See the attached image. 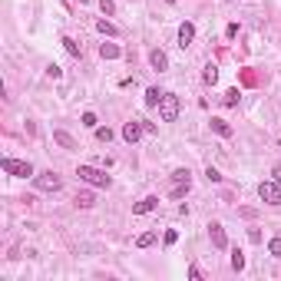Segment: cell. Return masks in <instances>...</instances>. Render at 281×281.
Segmentation results:
<instances>
[{"instance_id":"11","label":"cell","mask_w":281,"mask_h":281,"mask_svg":"<svg viewBox=\"0 0 281 281\" xmlns=\"http://www.w3.org/2000/svg\"><path fill=\"white\" fill-rule=\"evenodd\" d=\"M149 63H152V70L166 73V70H169V56H166V50H149Z\"/></svg>"},{"instance_id":"32","label":"cell","mask_w":281,"mask_h":281,"mask_svg":"<svg viewBox=\"0 0 281 281\" xmlns=\"http://www.w3.org/2000/svg\"><path fill=\"white\" fill-rule=\"evenodd\" d=\"M79 3H83V0H79Z\"/></svg>"},{"instance_id":"21","label":"cell","mask_w":281,"mask_h":281,"mask_svg":"<svg viewBox=\"0 0 281 281\" xmlns=\"http://www.w3.org/2000/svg\"><path fill=\"white\" fill-rule=\"evenodd\" d=\"M232 268H235V271H242V268H245V251H242V248H232Z\"/></svg>"},{"instance_id":"1","label":"cell","mask_w":281,"mask_h":281,"mask_svg":"<svg viewBox=\"0 0 281 281\" xmlns=\"http://www.w3.org/2000/svg\"><path fill=\"white\" fill-rule=\"evenodd\" d=\"M76 175H79V182H86V186H93V188H109L112 186L109 175H106L103 169H93V166H79Z\"/></svg>"},{"instance_id":"25","label":"cell","mask_w":281,"mask_h":281,"mask_svg":"<svg viewBox=\"0 0 281 281\" xmlns=\"http://www.w3.org/2000/svg\"><path fill=\"white\" fill-rule=\"evenodd\" d=\"M99 10H103V17H112L116 14V3L112 0H99Z\"/></svg>"},{"instance_id":"29","label":"cell","mask_w":281,"mask_h":281,"mask_svg":"<svg viewBox=\"0 0 281 281\" xmlns=\"http://www.w3.org/2000/svg\"><path fill=\"white\" fill-rule=\"evenodd\" d=\"M47 73L53 76V79H60V76H63V70H60V66H56V63H50V66H47Z\"/></svg>"},{"instance_id":"8","label":"cell","mask_w":281,"mask_h":281,"mask_svg":"<svg viewBox=\"0 0 281 281\" xmlns=\"http://www.w3.org/2000/svg\"><path fill=\"white\" fill-rule=\"evenodd\" d=\"M208 238H212V245H215V248H228V238H225V228H222V222H212L208 225Z\"/></svg>"},{"instance_id":"30","label":"cell","mask_w":281,"mask_h":281,"mask_svg":"<svg viewBox=\"0 0 281 281\" xmlns=\"http://www.w3.org/2000/svg\"><path fill=\"white\" fill-rule=\"evenodd\" d=\"M271 179H275V182L281 186V166H275V169H271Z\"/></svg>"},{"instance_id":"9","label":"cell","mask_w":281,"mask_h":281,"mask_svg":"<svg viewBox=\"0 0 281 281\" xmlns=\"http://www.w3.org/2000/svg\"><path fill=\"white\" fill-rule=\"evenodd\" d=\"M53 142H56V146H63V149H70V152L79 149V142H76V139H73L66 129H53Z\"/></svg>"},{"instance_id":"31","label":"cell","mask_w":281,"mask_h":281,"mask_svg":"<svg viewBox=\"0 0 281 281\" xmlns=\"http://www.w3.org/2000/svg\"><path fill=\"white\" fill-rule=\"evenodd\" d=\"M166 3H175V0H166Z\"/></svg>"},{"instance_id":"28","label":"cell","mask_w":281,"mask_h":281,"mask_svg":"<svg viewBox=\"0 0 281 281\" xmlns=\"http://www.w3.org/2000/svg\"><path fill=\"white\" fill-rule=\"evenodd\" d=\"M248 242L258 245V242H262V232H258V228H248Z\"/></svg>"},{"instance_id":"26","label":"cell","mask_w":281,"mask_h":281,"mask_svg":"<svg viewBox=\"0 0 281 281\" xmlns=\"http://www.w3.org/2000/svg\"><path fill=\"white\" fill-rule=\"evenodd\" d=\"M268 255L281 258V238H271V242H268Z\"/></svg>"},{"instance_id":"18","label":"cell","mask_w":281,"mask_h":281,"mask_svg":"<svg viewBox=\"0 0 281 281\" xmlns=\"http://www.w3.org/2000/svg\"><path fill=\"white\" fill-rule=\"evenodd\" d=\"M162 90H159V86H149V90H146V106H159V99H162Z\"/></svg>"},{"instance_id":"2","label":"cell","mask_w":281,"mask_h":281,"mask_svg":"<svg viewBox=\"0 0 281 281\" xmlns=\"http://www.w3.org/2000/svg\"><path fill=\"white\" fill-rule=\"evenodd\" d=\"M156 109H159V119H162V123H175V119H179V109H182V103H179V96H175V93H166L162 99H159V106H156Z\"/></svg>"},{"instance_id":"13","label":"cell","mask_w":281,"mask_h":281,"mask_svg":"<svg viewBox=\"0 0 281 281\" xmlns=\"http://www.w3.org/2000/svg\"><path fill=\"white\" fill-rule=\"evenodd\" d=\"M60 43H63V50H66V53H70V56H76V60L83 56V47H79V43H76L73 37H63V40H60Z\"/></svg>"},{"instance_id":"16","label":"cell","mask_w":281,"mask_h":281,"mask_svg":"<svg viewBox=\"0 0 281 281\" xmlns=\"http://www.w3.org/2000/svg\"><path fill=\"white\" fill-rule=\"evenodd\" d=\"M172 186H192V172L188 169H175L172 172Z\"/></svg>"},{"instance_id":"7","label":"cell","mask_w":281,"mask_h":281,"mask_svg":"<svg viewBox=\"0 0 281 281\" xmlns=\"http://www.w3.org/2000/svg\"><path fill=\"white\" fill-rule=\"evenodd\" d=\"M192 40H195V23L192 20H182L179 23V47L186 50V47H192Z\"/></svg>"},{"instance_id":"19","label":"cell","mask_w":281,"mask_h":281,"mask_svg":"<svg viewBox=\"0 0 281 281\" xmlns=\"http://www.w3.org/2000/svg\"><path fill=\"white\" fill-rule=\"evenodd\" d=\"M202 79H205L208 86H215V83H219V66H215V63H208L205 73H202Z\"/></svg>"},{"instance_id":"3","label":"cell","mask_w":281,"mask_h":281,"mask_svg":"<svg viewBox=\"0 0 281 281\" xmlns=\"http://www.w3.org/2000/svg\"><path fill=\"white\" fill-rule=\"evenodd\" d=\"M0 169L7 172V175H17V179H33L37 172H33V166L30 162H23V159H0Z\"/></svg>"},{"instance_id":"12","label":"cell","mask_w":281,"mask_h":281,"mask_svg":"<svg viewBox=\"0 0 281 281\" xmlns=\"http://www.w3.org/2000/svg\"><path fill=\"white\" fill-rule=\"evenodd\" d=\"M208 126H212V132H219L222 139H228V136H232V126H228L225 119H219V116H212V123H208Z\"/></svg>"},{"instance_id":"22","label":"cell","mask_w":281,"mask_h":281,"mask_svg":"<svg viewBox=\"0 0 281 281\" xmlns=\"http://www.w3.org/2000/svg\"><path fill=\"white\" fill-rule=\"evenodd\" d=\"M238 99H242V93H238V86H232V90L225 93V106H238Z\"/></svg>"},{"instance_id":"4","label":"cell","mask_w":281,"mask_h":281,"mask_svg":"<svg viewBox=\"0 0 281 281\" xmlns=\"http://www.w3.org/2000/svg\"><path fill=\"white\" fill-rule=\"evenodd\" d=\"M33 186H37V192H60L63 188V179L50 169V172H37L33 175Z\"/></svg>"},{"instance_id":"23","label":"cell","mask_w":281,"mask_h":281,"mask_svg":"<svg viewBox=\"0 0 281 281\" xmlns=\"http://www.w3.org/2000/svg\"><path fill=\"white\" fill-rule=\"evenodd\" d=\"M96 139H99V142H109V139H112V129H109V126H96Z\"/></svg>"},{"instance_id":"20","label":"cell","mask_w":281,"mask_h":281,"mask_svg":"<svg viewBox=\"0 0 281 281\" xmlns=\"http://www.w3.org/2000/svg\"><path fill=\"white\" fill-rule=\"evenodd\" d=\"M156 238H159L156 232H142V235L136 238V248H149V245H156Z\"/></svg>"},{"instance_id":"15","label":"cell","mask_w":281,"mask_h":281,"mask_svg":"<svg viewBox=\"0 0 281 281\" xmlns=\"http://www.w3.org/2000/svg\"><path fill=\"white\" fill-rule=\"evenodd\" d=\"M96 30H99V33H106V37H119V27H116V23H109L106 17L96 20Z\"/></svg>"},{"instance_id":"14","label":"cell","mask_w":281,"mask_h":281,"mask_svg":"<svg viewBox=\"0 0 281 281\" xmlns=\"http://www.w3.org/2000/svg\"><path fill=\"white\" fill-rule=\"evenodd\" d=\"M99 56H103V60H119L123 50H119L116 43H103V47H99Z\"/></svg>"},{"instance_id":"17","label":"cell","mask_w":281,"mask_h":281,"mask_svg":"<svg viewBox=\"0 0 281 281\" xmlns=\"http://www.w3.org/2000/svg\"><path fill=\"white\" fill-rule=\"evenodd\" d=\"M73 202H76L79 208H93V205H96V195H93V192H76Z\"/></svg>"},{"instance_id":"10","label":"cell","mask_w":281,"mask_h":281,"mask_svg":"<svg viewBox=\"0 0 281 281\" xmlns=\"http://www.w3.org/2000/svg\"><path fill=\"white\" fill-rule=\"evenodd\" d=\"M156 208H159V199H156V195H146L142 202L132 205V215H149V212H156Z\"/></svg>"},{"instance_id":"27","label":"cell","mask_w":281,"mask_h":281,"mask_svg":"<svg viewBox=\"0 0 281 281\" xmlns=\"http://www.w3.org/2000/svg\"><path fill=\"white\" fill-rule=\"evenodd\" d=\"M205 179H208V182H222V172H219L215 166H208L205 169Z\"/></svg>"},{"instance_id":"6","label":"cell","mask_w":281,"mask_h":281,"mask_svg":"<svg viewBox=\"0 0 281 281\" xmlns=\"http://www.w3.org/2000/svg\"><path fill=\"white\" fill-rule=\"evenodd\" d=\"M142 119H132V123H126V126H123V139H126V142H139V139H142Z\"/></svg>"},{"instance_id":"5","label":"cell","mask_w":281,"mask_h":281,"mask_svg":"<svg viewBox=\"0 0 281 281\" xmlns=\"http://www.w3.org/2000/svg\"><path fill=\"white\" fill-rule=\"evenodd\" d=\"M258 199H262L265 205H281V186L275 179H265L262 186H258Z\"/></svg>"},{"instance_id":"24","label":"cell","mask_w":281,"mask_h":281,"mask_svg":"<svg viewBox=\"0 0 281 281\" xmlns=\"http://www.w3.org/2000/svg\"><path fill=\"white\" fill-rule=\"evenodd\" d=\"M83 126H86V129H96V126H99L96 112H83Z\"/></svg>"}]
</instances>
